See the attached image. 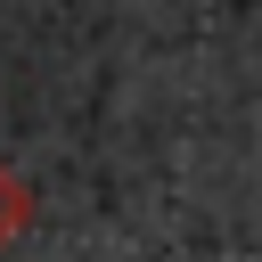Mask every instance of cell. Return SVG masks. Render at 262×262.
Segmentation results:
<instances>
[{
	"label": "cell",
	"instance_id": "1",
	"mask_svg": "<svg viewBox=\"0 0 262 262\" xmlns=\"http://www.w3.org/2000/svg\"><path fill=\"white\" fill-rule=\"evenodd\" d=\"M0 196H8V188H0Z\"/></svg>",
	"mask_w": 262,
	"mask_h": 262
}]
</instances>
